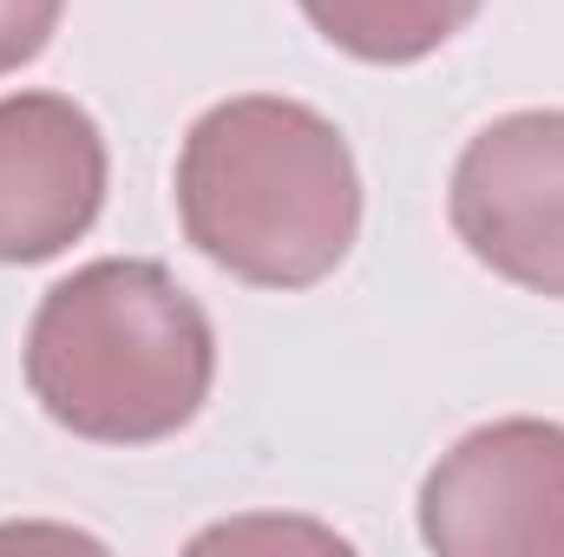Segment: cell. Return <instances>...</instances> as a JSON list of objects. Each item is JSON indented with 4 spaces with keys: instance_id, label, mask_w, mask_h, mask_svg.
I'll list each match as a JSON object with an SVG mask.
<instances>
[{
    "instance_id": "cell-1",
    "label": "cell",
    "mask_w": 564,
    "mask_h": 557,
    "mask_svg": "<svg viewBox=\"0 0 564 557\" xmlns=\"http://www.w3.org/2000/svg\"><path fill=\"white\" fill-rule=\"evenodd\" d=\"M184 243L250 288H315L361 237V171L335 119L243 92L210 106L177 151Z\"/></svg>"
},
{
    "instance_id": "cell-2",
    "label": "cell",
    "mask_w": 564,
    "mask_h": 557,
    "mask_svg": "<svg viewBox=\"0 0 564 557\" xmlns=\"http://www.w3.org/2000/svg\"><path fill=\"white\" fill-rule=\"evenodd\" d=\"M210 381V315L151 256H99L59 276L26 321V387L40 414L93 446H158L184 433Z\"/></svg>"
},
{
    "instance_id": "cell-3",
    "label": "cell",
    "mask_w": 564,
    "mask_h": 557,
    "mask_svg": "<svg viewBox=\"0 0 564 557\" xmlns=\"http://www.w3.org/2000/svg\"><path fill=\"white\" fill-rule=\"evenodd\" d=\"M421 545L440 557H564V426L486 419L421 479Z\"/></svg>"
},
{
    "instance_id": "cell-4",
    "label": "cell",
    "mask_w": 564,
    "mask_h": 557,
    "mask_svg": "<svg viewBox=\"0 0 564 557\" xmlns=\"http://www.w3.org/2000/svg\"><path fill=\"white\" fill-rule=\"evenodd\" d=\"M446 223L479 270L564 302V106L479 125L453 157Z\"/></svg>"
},
{
    "instance_id": "cell-5",
    "label": "cell",
    "mask_w": 564,
    "mask_h": 557,
    "mask_svg": "<svg viewBox=\"0 0 564 557\" xmlns=\"http://www.w3.org/2000/svg\"><path fill=\"white\" fill-rule=\"evenodd\" d=\"M112 157L99 119L66 92L0 99V263L33 270L66 256L106 210Z\"/></svg>"
},
{
    "instance_id": "cell-6",
    "label": "cell",
    "mask_w": 564,
    "mask_h": 557,
    "mask_svg": "<svg viewBox=\"0 0 564 557\" xmlns=\"http://www.w3.org/2000/svg\"><path fill=\"white\" fill-rule=\"evenodd\" d=\"M302 20L361 66H414L479 20L486 0H295Z\"/></svg>"
},
{
    "instance_id": "cell-7",
    "label": "cell",
    "mask_w": 564,
    "mask_h": 557,
    "mask_svg": "<svg viewBox=\"0 0 564 557\" xmlns=\"http://www.w3.org/2000/svg\"><path fill=\"white\" fill-rule=\"evenodd\" d=\"M59 13L66 0H0V79L46 53V40L59 33Z\"/></svg>"
}]
</instances>
